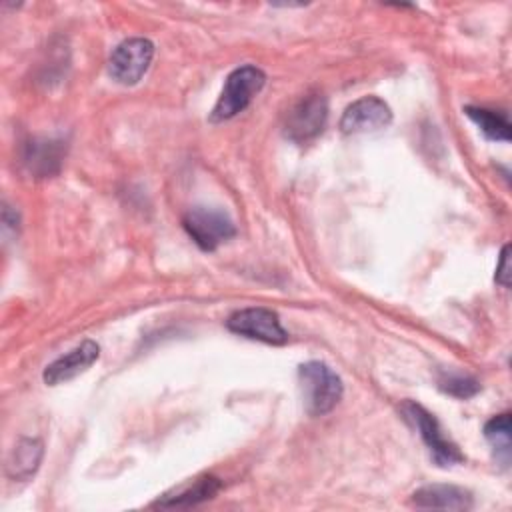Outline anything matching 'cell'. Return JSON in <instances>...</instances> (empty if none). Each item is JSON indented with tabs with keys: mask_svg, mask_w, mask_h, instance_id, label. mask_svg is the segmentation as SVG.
<instances>
[{
	"mask_svg": "<svg viewBox=\"0 0 512 512\" xmlns=\"http://www.w3.org/2000/svg\"><path fill=\"white\" fill-rule=\"evenodd\" d=\"M298 384L304 408L310 416H324L332 412L344 394L340 376L328 364L318 360L300 364Z\"/></svg>",
	"mask_w": 512,
	"mask_h": 512,
	"instance_id": "obj_1",
	"label": "cell"
},
{
	"mask_svg": "<svg viewBox=\"0 0 512 512\" xmlns=\"http://www.w3.org/2000/svg\"><path fill=\"white\" fill-rule=\"evenodd\" d=\"M266 84V74L252 64H244L228 74L224 88L210 112V122H224L244 112Z\"/></svg>",
	"mask_w": 512,
	"mask_h": 512,
	"instance_id": "obj_2",
	"label": "cell"
},
{
	"mask_svg": "<svg viewBox=\"0 0 512 512\" xmlns=\"http://www.w3.org/2000/svg\"><path fill=\"white\" fill-rule=\"evenodd\" d=\"M402 414L418 430L422 442L426 444V448L430 450L432 460L438 466L448 468V466L460 464L464 460V454L460 452V448L444 434L436 416L430 414L424 406H420L412 400H406L402 404Z\"/></svg>",
	"mask_w": 512,
	"mask_h": 512,
	"instance_id": "obj_3",
	"label": "cell"
},
{
	"mask_svg": "<svg viewBox=\"0 0 512 512\" xmlns=\"http://www.w3.org/2000/svg\"><path fill=\"white\" fill-rule=\"evenodd\" d=\"M182 226L194 244L204 252H212L236 236L234 220L220 208H190L182 218Z\"/></svg>",
	"mask_w": 512,
	"mask_h": 512,
	"instance_id": "obj_4",
	"label": "cell"
},
{
	"mask_svg": "<svg viewBox=\"0 0 512 512\" xmlns=\"http://www.w3.org/2000/svg\"><path fill=\"white\" fill-rule=\"evenodd\" d=\"M154 44L148 38H126L110 54L108 74L122 86H134L148 72Z\"/></svg>",
	"mask_w": 512,
	"mask_h": 512,
	"instance_id": "obj_5",
	"label": "cell"
},
{
	"mask_svg": "<svg viewBox=\"0 0 512 512\" xmlns=\"http://www.w3.org/2000/svg\"><path fill=\"white\" fill-rule=\"evenodd\" d=\"M226 328L238 336L280 346L288 340V332L282 328L276 312L268 308H242L228 316Z\"/></svg>",
	"mask_w": 512,
	"mask_h": 512,
	"instance_id": "obj_6",
	"label": "cell"
},
{
	"mask_svg": "<svg viewBox=\"0 0 512 512\" xmlns=\"http://www.w3.org/2000/svg\"><path fill=\"white\" fill-rule=\"evenodd\" d=\"M328 120V102L322 94L302 96L286 114L284 134L296 144L316 138Z\"/></svg>",
	"mask_w": 512,
	"mask_h": 512,
	"instance_id": "obj_7",
	"label": "cell"
},
{
	"mask_svg": "<svg viewBox=\"0 0 512 512\" xmlns=\"http://www.w3.org/2000/svg\"><path fill=\"white\" fill-rule=\"evenodd\" d=\"M392 122L390 106L378 96H364L346 106L340 118L344 134H372L384 130Z\"/></svg>",
	"mask_w": 512,
	"mask_h": 512,
	"instance_id": "obj_8",
	"label": "cell"
},
{
	"mask_svg": "<svg viewBox=\"0 0 512 512\" xmlns=\"http://www.w3.org/2000/svg\"><path fill=\"white\" fill-rule=\"evenodd\" d=\"M100 356V346L94 340H82L78 346H74L70 352L58 356L54 362H50L42 374L44 382L48 386H56L62 382H68L76 378L78 374L86 372Z\"/></svg>",
	"mask_w": 512,
	"mask_h": 512,
	"instance_id": "obj_9",
	"label": "cell"
},
{
	"mask_svg": "<svg viewBox=\"0 0 512 512\" xmlns=\"http://www.w3.org/2000/svg\"><path fill=\"white\" fill-rule=\"evenodd\" d=\"M66 156V142L54 138H34L24 146L22 164L34 178H48L60 172Z\"/></svg>",
	"mask_w": 512,
	"mask_h": 512,
	"instance_id": "obj_10",
	"label": "cell"
},
{
	"mask_svg": "<svg viewBox=\"0 0 512 512\" xmlns=\"http://www.w3.org/2000/svg\"><path fill=\"white\" fill-rule=\"evenodd\" d=\"M222 488V482L216 476H200L190 484L178 486L172 492H166L152 506L154 508H192L206 500H212Z\"/></svg>",
	"mask_w": 512,
	"mask_h": 512,
	"instance_id": "obj_11",
	"label": "cell"
},
{
	"mask_svg": "<svg viewBox=\"0 0 512 512\" xmlns=\"http://www.w3.org/2000/svg\"><path fill=\"white\" fill-rule=\"evenodd\" d=\"M410 502L418 508H442V510H470L474 506L472 494L452 484H432L418 488Z\"/></svg>",
	"mask_w": 512,
	"mask_h": 512,
	"instance_id": "obj_12",
	"label": "cell"
},
{
	"mask_svg": "<svg viewBox=\"0 0 512 512\" xmlns=\"http://www.w3.org/2000/svg\"><path fill=\"white\" fill-rule=\"evenodd\" d=\"M44 444L38 438H20L6 456V476L16 482L32 478L42 462Z\"/></svg>",
	"mask_w": 512,
	"mask_h": 512,
	"instance_id": "obj_13",
	"label": "cell"
},
{
	"mask_svg": "<svg viewBox=\"0 0 512 512\" xmlns=\"http://www.w3.org/2000/svg\"><path fill=\"white\" fill-rule=\"evenodd\" d=\"M464 114L480 128V132L488 140H496V142L510 140V122H508L506 112L490 110V108H482V106H466Z\"/></svg>",
	"mask_w": 512,
	"mask_h": 512,
	"instance_id": "obj_14",
	"label": "cell"
},
{
	"mask_svg": "<svg viewBox=\"0 0 512 512\" xmlns=\"http://www.w3.org/2000/svg\"><path fill=\"white\" fill-rule=\"evenodd\" d=\"M484 438L502 464L510 460V412H502L484 424Z\"/></svg>",
	"mask_w": 512,
	"mask_h": 512,
	"instance_id": "obj_15",
	"label": "cell"
},
{
	"mask_svg": "<svg viewBox=\"0 0 512 512\" xmlns=\"http://www.w3.org/2000/svg\"><path fill=\"white\" fill-rule=\"evenodd\" d=\"M438 388L454 398L466 400L480 392V384L476 378L458 374V372H440L438 374Z\"/></svg>",
	"mask_w": 512,
	"mask_h": 512,
	"instance_id": "obj_16",
	"label": "cell"
},
{
	"mask_svg": "<svg viewBox=\"0 0 512 512\" xmlns=\"http://www.w3.org/2000/svg\"><path fill=\"white\" fill-rule=\"evenodd\" d=\"M496 284H500L502 288L510 286V246L504 244L500 250V258H498V266H496V274H494Z\"/></svg>",
	"mask_w": 512,
	"mask_h": 512,
	"instance_id": "obj_17",
	"label": "cell"
}]
</instances>
